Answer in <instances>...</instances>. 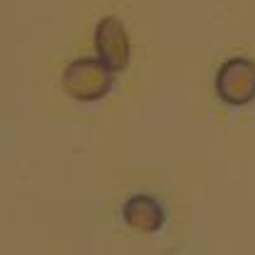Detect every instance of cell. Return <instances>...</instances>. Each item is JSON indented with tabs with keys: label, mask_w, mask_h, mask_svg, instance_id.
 I'll list each match as a JSON object with an SVG mask.
<instances>
[{
	"label": "cell",
	"mask_w": 255,
	"mask_h": 255,
	"mask_svg": "<svg viewBox=\"0 0 255 255\" xmlns=\"http://www.w3.org/2000/svg\"><path fill=\"white\" fill-rule=\"evenodd\" d=\"M66 95L78 102H98L112 90V71L100 59L71 61L61 76Z\"/></svg>",
	"instance_id": "obj_1"
},
{
	"label": "cell",
	"mask_w": 255,
	"mask_h": 255,
	"mask_svg": "<svg viewBox=\"0 0 255 255\" xmlns=\"http://www.w3.org/2000/svg\"><path fill=\"white\" fill-rule=\"evenodd\" d=\"M216 95L229 107H246L255 100V63L246 56L226 59L214 78Z\"/></svg>",
	"instance_id": "obj_2"
},
{
	"label": "cell",
	"mask_w": 255,
	"mask_h": 255,
	"mask_svg": "<svg viewBox=\"0 0 255 255\" xmlns=\"http://www.w3.org/2000/svg\"><path fill=\"white\" fill-rule=\"evenodd\" d=\"M95 54L112 73H122L129 66L131 46H129L127 27L119 17L107 15L98 22V27H95Z\"/></svg>",
	"instance_id": "obj_3"
},
{
	"label": "cell",
	"mask_w": 255,
	"mask_h": 255,
	"mask_svg": "<svg viewBox=\"0 0 255 255\" xmlns=\"http://www.w3.org/2000/svg\"><path fill=\"white\" fill-rule=\"evenodd\" d=\"M122 219L127 226L141 234H156L165 224V212L156 197L151 195H131L122 207Z\"/></svg>",
	"instance_id": "obj_4"
}]
</instances>
